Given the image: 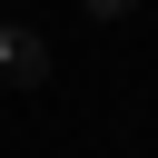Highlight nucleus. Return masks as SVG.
<instances>
[{"label":"nucleus","instance_id":"f257e3e1","mask_svg":"<svg viewBox=\"0 0 158 158\" xmlns=\"http://www.w3.org/2000/svg\"><path fill=\"white\" fill-rule=\"evenodd\" d=\"M0 89H49V30L40 20H0Z\"/></svg>","mask_w":158,"mask_h":158},{"label":"nucleus","instance_id":"f03ea898","mask_svg":"<svg viewBox=\"0 0 158 158\" xmlns=\"http://www.w3.org/2000/svg\"><path fill=\"white\" fill-rule=\"evenodd\" d=\"M79 10H89V20H128L138 0H79Z\"/></svg>","mask_w":158,"mask_h":158}]
</instances>
